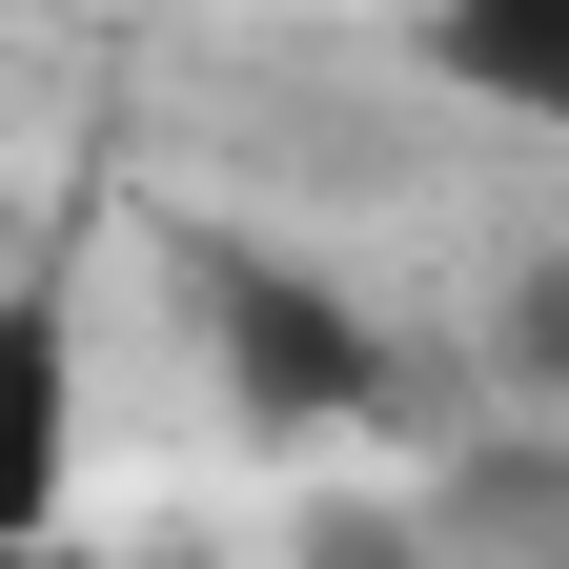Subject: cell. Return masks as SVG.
Instances as JSON below:
<instances>
[{"label":"cell","instance_id":"obj_1","mask_svg":"<svg viewBox=\"0 0 569 569\" xmlns=\"http://www.w3.org/2000/svg\"><path fill=\"white\" fill-rule=\"evenodd\" d=\"M183 326H203V367H224V407L264 427V448L387 427V387H407V346L346 306L306 244H183Z\"/></svg>","mask_w":569,"mask_h":569},{"label":"cell","instance_id":"obj_2","mask_svg":"<svg viewBox=\"0 0 569 569\" xmlns=\"http://www.w3.org/2000/svg\"><path fill=\"white\" fill-rule=\"evenodd\" d=\"M61 509H82V284L0 264V569L61 549Z\"/></svg>","mask_w":569,"mask_h":569},{"label":"cell","instance_id":"obj_3","mask_svg":"<svg viewBox=\"0 0 569 569\" xmlns=\"http://www.w3.org/2000/svg\"><path fill=\"white\" fill-rule=\"evenodd\" d=\"M407 61H427L448 102H488V122L569 142V0H427V21H407Z\"/></svg>","mask_w":569,"mask_h":569},{"label":"cell","instance_id":"obj_4","mask_svg":"<svg viewBox=\"0 0 569 569\" xmlns=\"http://www.w3.org/2000/svg\"><path fill=\"white\" fill-rule=\"evenodd\" d=\"M509 367H529V387H569V244H549V264H509Z\"/></svg>","mask_w":569,"mask_h":569},{"label":"cell","instance_id":"obj_5","mask_svg":"<svg viewBox=\"0 0 569 569\" xmlns=\"http://www.w3.org/2000/svg\"><path fill=\"white\" fill-rule=\"evenodd\" d=\"M21 569H61V549H21Z\"/></svg>","mask_w":569,"mask_h":569}]
</instances>
